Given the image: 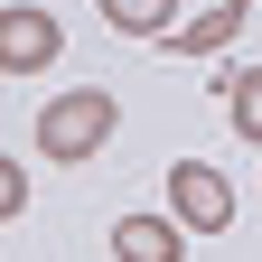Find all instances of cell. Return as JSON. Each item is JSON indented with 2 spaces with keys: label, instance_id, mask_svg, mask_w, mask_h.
Here are the masks:
<instances>
[{
  "label": "cell",
  "instance_id": "cell-1",
  "mask_svg": "<svg viewBox=\"0 0 262 262\" xmlns=\"http://www.w3.org/2000/svg\"><path fill=\"white\" fill-rule=\"evenodd\" d=\"M113 131H122V103L103 84H75V94H56V103L38 113V150L56 159V169H75V159H94Z\"/></svg>",
  "mask_w": 262,
  "mask_h": 262
},
{
  "label": "cell",
  "instance_id": "cell-2",
  "mask_svg": "<svg viewBox=\"0 0 262 262\" xmlns=\"http://www.w3.org/2000/svg\"><path fill=\"white\" fill-rule=\"evenodd\" d=\"M66 56V28L56 10H38V0H10L0 10V75H38V66Z\"/></svg>",
  "mask_w": 262,
  "mask_h": 262
},
{
  "label": "cell",
  "instance_id": "cell-3",
  "mask_svg": "<svg viewBox=\"0 0 262 262\" xmlns=\"http://www.w3.org/2000/svg\"><path fill=\"white\" fill-rule=\"evenodd\" d=\"M169 215L187 225V234H225V225H234V187H225V169L178 159V169H169Z\"/></svg>",
  "mask_w": 262,
  "mask_h": 262
},
{
  "label": "cell",
  "instance_id": "cell-4",
  "mask_svg": "<svg viewBox=\"0 0 262 262\" xmlns=\"http://www.w3.org/2000/svg\"><path fill=\"white\" fill-rule=\"evenodd\" d=\"M178 253H187L178 215H122L113 225V262H178Z\"/></svg>",
  "mask_w": 262,
  "mask_h": 262
},
{
  "label": "cell",
  "instance_id": "cell-5",
  "mask_svg": "<svg viewBox=\"0 0 262 262\" xmlns=\"http://www.w3.org/2000/svg\"><path fill=\"white\" fill-rule=\"evenodd\" d=\"M244 19H253V0H215L206 19H187V28H169V56H215V47L234 38Z\"/></svg>",
  "mask_w": 262,
  "mask_h": 262
},
{
  "label": "cell",
  "instance_id": "cell-6",
  "mask_svg": "<svg viewBox=\"0 0 262 262\" xmlns=\"http://www.w3.org/2000/svg\"><path fill=\"white\" fill-rule=\"evenodd\" d=\"M225 113H234V131L262 150V66H225Z\"/></svg>",
  "mask_w": 262,
  "mask_h": 262
},
{
  "label": "cell",
  "instance_id": "cell-7",
  "mask_svg": "<svg viewBox=\"0 0 262 262\" xmlns=\"http://www.w3.org/2000/svg\"><path fill=\"white\" fill-rule=\"evenodd\" d=\"M103 19L122 28V38H169V28H178V0H103Z\"/></svg>",
  "mask_w": 262,
  "mask_h": 262
},
{
  "label": "cell",
  "instance_id": "cell-8",
  "mask_svg": "<svg viewBox=\"0 0 262 262\" xmlns=\"http://www.w3.org/2000/svg\"><path fill=\"white\" fill-rule=\"evenodd\" d=\"M10 215H28V169L0 150V225H10Z\"/></svg>",
  "mask_w": 262,
  "mask_h": 262
}]
</instances>
